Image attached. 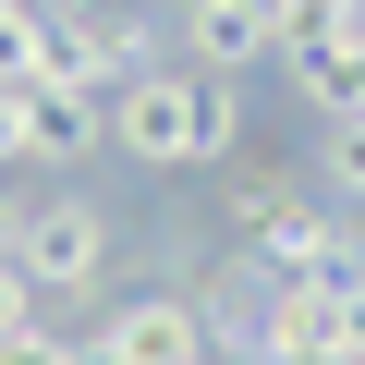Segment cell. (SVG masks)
Masks as SVG:
<instances>
[{"label": "cell", "mask_w": 365, "mask_h": 365, "mask_svg": "<svg viewBox=\"0 0 365 365\" xmlns=\"http://www.w3.org/2000/svg\"><path fill=\"white\" fill-rule=\"evenodd\" d=\"M110 146L134 170H220V158H244V86L207 61H158V73L110 86Z\"/></svg>", "instance_id": "6da1fadb"}, {"label": "cell", "mask_w": 365, "mask_h": 365, "mask_svg": "<svg viewBox=\"0 0 365 365\" xmlns=\"http://www.w3.org/2000/svg\"><path fill=\"white\" fill-rule=\"evenodd\" d=\"M25 280L37 292H98L110 280V207L98 195H25Z\"/></svg>", "instance_id": "7a4b0ae2"}, {"label": "cell", "mask_w": 365, "mask_h": 365, "mask_svg": "<svg viewBox=\"0 0 365 365\" xmlns=\"http://www.w3.org/2000/svg\"><path fill=\"white\" fill-rule=\"evenodd\" d=\"M98 341H110L122 365H207V353H220V341H207V304H195V292H122Z\"/></svg>", "instance_id": "3957f363"}, {"label": "cell", "mask_w": 365, "mask_h": 365, "mask_svg": "<svg viewBox=\"0 0 365 365\" xmlns=\"http://www.w3.org/2000/svg\"><path fill=\"white\" fill-rule=\"evenodd\" d=\"M182 49H195L207 73L280 61V0H182Z\"/></svg>", "instance_id": "277c9868"}, {"label": "cell", "mask_w": 365, "mask_h": 365, "mask_svg": "<svg viewBox=\"0 0 365 365\" xmlns=\"http://www.w3.org/2000/svg\"><path fill=\"white\" fill-rule=\"evenodd\" d=\"M37 110V170H73L86 146H110V86H25Z\"/></svg>", "instance_id": "5b68a950"}, {"label": "cell", "mask_w": 365, "mask_h": 365, "mask_svg": "<svg viewBox=\"0 0 365 365\" xmlns=\"http://www.w3.org/2000/svg\"><path fill=\"white\" fill-rule=\"evenodd\" d=\"M292 195H304V170H292V158H220V220H232L244 244H256Z\"/></svg>", "instance_id": "8992f818"}, {"label": "cell", "mask_w": 365, "mask_h": 365, "mask_svg": "<svg viewBox=\"0 0 365 365\" xmlns=\"http://www.w3.org/2000/svg\"><path fill=\"white\" fill-rule=\"evenodd\" d=\"M292 73H304V98H317V122H365V37H341V49H304Z\"/></svg>", "instance_id": "52a82bcc"}, {"label": "cell", "mask_w": 365, "mask_h": 365, "mask_svg": "<svg viewBox=\"0 0 365 365\" xmlns=\"http://www.w3.org/2000/svg\"><path fill=\"white\" fill-rule=\"evenodd\" d=\"M341 37H365V0H280V61L341 49Z\"/></svg>", "instance_id": "ba28073f"}, {"label": "cell", "mask_w": 365, "mask_h": 365, "mask_svg": "<svg viewBox=\"0 0 365 365\" xmlns=\"http://www.w3.org/2000/svg\"><path fill=\"white\" fill-rule=\"evenodd\" d=\"M317 182L365 207V122H329V146H317Z\"/></svg>", "instance_id": "9c48e42d"}, {"label": "cell", "mask_w": 365, "mask_h": 365, "mask_svg": "<svg viewBox=\"0 0 365 365\" xmlns=\"http://www.w3.org/2000/svg\"><path fill=\"white\" fill-rule=\"evenodd\" d=\"M25 329H49V292L25 280V256H0V341H25Z\"/></svg>", "instance_id": "30bf717a"}, {"label": "cell", "mask_w": 365, "mask_h": 365, "mask_svg": "<svg viewBox=\"0 0 365 365\" xmlns=\"http://www.w3.org/2000/svg\"><path fill=\"white\" fill-rule=\"evenodd\" d=\"M13 158H37V110H25V86H0V170Z\"/></svg>", "instance_id": "8fae6325"}, {"label": "cell", "mask_w": 365, "mask_h": 365, "mask_svg": "<svg viewBox=\"0 0 365 365\" xmlns=\"http://www.w3.org/2000/svg\"><path fill=\"white\" fill-rule=\"evenodd\" d=\"M0 365H73V341L61 329H25V341H0Z\"/></svg>", "instance_id": "7c38bea8"}, {"label": "cell", "mask_w": 365, "mask_h": 365, "mask_svg": "<svg viewBox=\"0 0 365 365\" xmlns=\"http://www.w3.org/2000/svg\"><path fill=\"white\" fill-rule=\"evenodd\" d=\"M73 365H122V353H110V341H73Z\"/></svg>", "instance_id": "4fadbf2b"}, {"label": "cell", "mask_w": 365, "mask_h": 365, "mask_svg": "<svg viewBox=\"0 0 365 365\" xmlns=\"http://www.w3.org/2000/svg\"><path fill=\"white\" fill-rule=\"evenodd\" d=\"M207 365H232V353H207Z\"/></svg>", "instance_id": "5bb4252c"}]
</instances>
